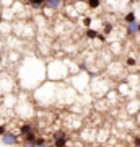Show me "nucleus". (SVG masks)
<instances>
[{
  "instance_id": "obj_21",
  "label": "nucleus",
  "mask_w": 140,
  "mask_h": 147,
  "mask_svg": "<svg viewBox=\"0 0 140 147\" xmlns=\"http://www.w3.org/2000/svg\"><path fill=\"white\" fill-rule=\"evenodd\" d=\"M60 2H68V0H60Z\"/></svg>"
},
{
  "instance_id": "obj_10",
  "label": "nucleus",
  "mask_w": 140,
  "mask_h": 147,
  "mask_svg": "<svg viewBox=\"0 0 140 147\" xmlns=\"http://www.w3.org/2000/svg\"><path fill=\"white\" fill-rule=\"evenodd\" d=\"M125 21H127V23H132V21H135V13H134V11H129V13L125 15Z\"/></svg>"
},
{
  "instance_id": "obj_9",
  "label": "nucleus",
  "mask_w": 140,
  "mask_h": 147,
  "mask_svg": "<svg viewBox=\"0 0 140 147\" xmlns=\"http://www.w3.org/2000/svg\"><path fill=\"white\" fill-rule=\"evenodd\" d=\"M99 33L98 31H94V30H86V36L90 38V39H94V38H98Z\"/></svg>"
},
{
  "instance_id": "obj_3",
  "label": "nucleus",
  "mask_w": 140,
  "mask_h": 147,
  "mask_svg": "<svg viewBox=\"0 0 140 147\" xmlns=\"http://www.w3.org/2000/svg\"><path fill=\"white\" fill-rule=\"evenodd\" d=\"M20 132H21V136H23V137L28 136V134H31V132H33L31 124H23V126H21V129H20Z\"/></svg>"
},
{
  "instance_id": "obj_20",
  "label": "nucleus",
  "mask_w": 140,
  "mask_h": 147,
  "mask_svg": "<svg viewBox=\"0 0 140 147\" xmlns=\"http://www.w3.org/2000/svg\"><path fill=\"white\" fill-rule=\"evenodd\" d=\"M34 147H46V146H34Z\"/></svg>"
},
{
  "instance_id": "obj_14",
  "label": "nucleus",
  "mask_w": 140,
  "mask_h": 147,
  "mask_svg": "<svg viewBox=\"0 0 140 147\" xmlns=\"http://www.w3.org/2000/svg\"><path fill=\"white\" fill-rule=\"evenodd\" d=\"M127 65H135V59L134 57H129V59H127Z\"/></svg>"
},
{
  "instance_id": "obj_2",
  "label": "nucleus",
  "mask_w": 140,
  "mask_h": 147,
  "mask_svg": "<svg viewBox=\"0 0 140 147\" xmlns=\"http://www.w3.org/2000/svg\"><path fill=\"white\" fill-rule=\"evenodd\" d=\"M127 33H129V34H137V33H139V30H137V21L127 23Z\"/></svg>"
},
{
  "instance_id": "obj_6",
  "label": "nucleus",
  "mask_w": 140,
  "mask_h": 147,
  "mask_svg": "<svg viewBox=\"0 0 140 147\" xmlns=\"http://www.w3.org/2000/svg\"><path fill=\"white\" fill-rule=\"evenodd\" d=\"M65 144H67V137L54 139V147H65Z\"/></svg>"
},
{
  "instance_id": "obj_16",
  "label": "nucleus",
  "mask_w": 140,
  "mask_h": 147,
  "mask_svg": "<svg viewBox=\"0 0 140 147\" xmlns=\"http://www.w3.org/2000/svg\"><path fill=\"white\" fill-rule=\"evenodd\" d=\"M135 146L140 147V137H137V139H135Z\"/></svg>"
},
{
  "instance_id": "obj_7",
  "label": "nucleus",
  "mask_w": 140,
  "mask_h": 147,
  "mask_svg": "<svg viewBox=\"0 0 140 147\" xmlns=\"http://www.w3.org/2000/svg\"><path fill=\"white\" fill-rule=\"evenodd\" d=\"M86 2H88L90 8H98L101 5V0H86Z\"/></svg>"
},
{
  "instance_id": "obj_13",
  "label": "nucleus",
  "mask_w": 140,
  "mask_h": 147,
  "mask_svg": "<svg viewBox=\"0 0 140 147\" xmlns=\"http://www.w3.org/2000/svg\"><path fill=\"white\" fill-rule=\"evenodd\" d=\"M60 137H65V132L64 131H56L54 132V139H60Z\"/></svg>"
},
{
  "instance_id": "obj_17",
  "label": "nucleus",
  "mask_w": 140,
  "mask_h": 147,
  "mask_svg": "<svg viewBox=\"0 0 140 147\" xmlns=\"http://www.w3.org/2000/svg\"><path fill=\"white\" fill-rule=\"evenodd\" d=\"M3 132H5V127H3V126H0V136H2Z\"/></svg>"
},
{
  "instance_id": "obj_19",
  "label": "nucleus",
  "mask_w": 140,
  "mask_h": 147,
  "mask_svg": "<svg viewBox=\"0 0 140 147\" xmlns=\"http://www.w3.org/2000/svg\"><path fill=\"white\" fill-rule=\"evenodd\" d=\"M77 2H86V0H77Z\"/></svg>"
},
{
  "instance_id": "obj_22",
  "label": "nucleus",
  "mask_w": 140,
  "mask_h": 147,
  "mask_svg": "<svg viewBox=\"0 0 140 147\" xmlns=\"http://www.w3.org/2000/svg\"><path fill=\"white\" fill-rule=\"evenodd\" d=\"M0 23H2V16H0Z\"/></svg>"
},
{
  "instance_id": "obj_15",
  "label": "nucleus",
  "mask_w": 140,
  "mask_h": 147,
  "mask_svg": "<svg viewBox=\"0 0 140 147\" xmlns=\"http://www.w3.org/2000/svg\"><path fill=\"white\" fill-rule=\"evenodd\" d=\"M90 23H91V18H85V25L86 26H90Z\"/></svg>"
},
{
  "instance_id": "obj_18",
  "label": "nucleus",
  "mask_w": 140,
  "mask_h": 147,
  "mask_svg": "<svg viewBox=\"0 0 140 147\" xmlns=\"http://www.w3.org/2000/svg\"><path fill=\"white\" fill-rule=\"evenodd\" d=\"M137 30H139V33H140V23H137Z\"/></svg>"
},
{
  "instance_id": "obj_24",
  "label": "nucleus",
  "mask_w": 140,
  "mask_h": 147,
  "mask_svg": "<svg viewBox=\"0 0 140 147\" xmlns=\"http://www.w3.org/2000/svg\"><path fill=\"white\" fill-rule=\"evenodd\" d=\"M135 147H137V146H135Z\"/></svg>"
},
{
  "instance_id": "obj_8",
  "label": "nucleus",
  "mask_w": 140,
  "mask_h": 147,
  "mask_svg": "<svg viewBox=\"0 0 140 147\" xmlns=\"http://www.w3.org/2000/svg\"><path fill=\"white\" fill-rule=\"evenodd\" d=\"M34 141H36V136H34V132H31V134H28V136H25V142L34 144Z\"/></svg>"
},
{
  "instance_id": "obj_12",
  "label": "nucleus",
  "mask_w": 140,
  "mask_h": 147,
  "mask_svg": "<svg viewBox=\"0 0 140 147\" xmlns=\"http://www.w3.org/2000/svg\"><path fill=\"white\" fill-rule=\"evenodd\" d=\"M34 146H46V139L44 137H38L34 141Z\"/></svg>"
},
{
  "instance_id": "obj_4",
  "label": "nucleus",
  "mask_w": 140,
  "mask_h": 147,
  "mask_svg": "<svg viewBox=\"0 0 140 147\" xmlns=\"http://www.w3.org/2000/svg\"><path fill=\"white\" fill-rule=\"evenodd\" d=\"M28 3H29L33 8H41V7L46 3V0H28Z\"/></svg>"
},
{
  "instance_id": "obj_23",
  "label": "nucleus",
  "mask_w": 140,
  "mask_h": 147,
  "mask_svg": "<svg viewBox=\"0 0 140 147\" xmlns=\"http://www.w3.org/2000/svg\"><path fill=\"white\" fill-rule=\"evenodd\" d=\"M47 147H54V146H47Z\"/></svg>"
},
{
  "instance_id": "obj_1",
  "label": "nucleus",
  "mask_w": 140,
  "mask_h": 147,
  "mask_svg": "<svg viewBox=\"0 0 140 147\" xmlns=\"http://www.w3.org/2000/svg\"><path fill=\"white\" fill-rule=\"evenodd\" d=\"M2 141L5 144H8V146H11V144H16V136L11 134V132H3L2 134Z\"/></svg>"
},
{
  "instance_id": "obj_5",
  "label": "nucleus",
  "mask_w": 140,
  "mask_h": 147,
  "mask_svg": "<svg viewBox=\"0 0 140 147\" xmlns=\"http://www.w3.org/2000/svg\"><path fill=\"white\" fill-rule=\"evenodd\" d=\"M44 5H47L49 8H52V10H56V8H59V5H60V0H46Z\"/></svg>"
},
{
  "instance_id": "obj_11",
  "label": "nucleus",
  "mask_w": 140,
  "mask_h": 147,
  "mask_svg": "<svg viewBox=\"0 0 140 147\" xmlns=\"http://www.w3.org/2000/svg\"><path fill=\"white\" fill-rule=\"evenodd\" d=\"M113 25H111V23H104V34H109V33L113 31Z\"/></svg>"
}]
</instances>
